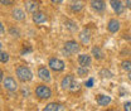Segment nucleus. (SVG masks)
<instances>
[{
  "instance_id": "nucleus-17",
  "label": "nucleus",
  "mask_w": 131,
  "mask_h": 111,
  "mask_svg": "<svg viewBox=\"0 0 131 111\" xmlns=\"http://www.w3.org/2000/svg\"><path fill=\"white\" fill-rule=\"evenodd\" d=\"M12 16H13L15 20L21 22V20H24V19H25V13H24L21 9L15 8V9H13V10H12Z\"/></svg>"
},
{
  "instance_id": "nucleus-8",
  "label": "nucleus",
  "mask_w": 131,
  "mask_h": 111,
  "mask_svg": "<svg viewBox=\"0 0 131 111\" xmlns=\"http://www.w3.org/2000/svg\"><path fill=\"white\" fill-rule=\"evenodd\" d=\"M74 81L76 79L73 77V75H67L61 81V86H62L63 90H71V87H72V85H73Z\"/></svg>"
},
{
  "instance_id": "nucleus-7",
  "label": "nucleus",
  "mask_w": 131,
  "mask_h": 111,
  "mask_svg": "<svg viewBox=\"0 0 131 111\" xmlns=\"http://www.w3.org/2000/svg\"><path fill=\"white\" fill-rule=\"evenodd\" d=\"M33 22H34L37 25H42V24H44V23L48 22V18H47V15H46L44 13H42V12H35V13L33 14Z\"/></svg>"
},
{
  "instance_id": "nucleus-21",
  "label": "nucleus",
  "mask_w": 131,
  "mask_h": 111,
  "mask_svg": "<svg viewBox=\"0 0 131 111\" xmlns=\"http://www.w3.org/2000/svg\"><path fill=\"white\" fill-rule=\"evenodd\" d=\"M121 66H122V69H124V71H126V72H131V61L130 59L124 61V62L121 63Z\"/></svg>"
},
{
  "instance_id": "nucleus-4",
  "label": "nucleus",
  "mask_w": 131,
  "mask_h": 111,
  "mask_svg": "<svg viewBox=\"0 0 131 111\" xmlns=\"http://www.w3.org/2000/svg\"><path fill=\"white\" fill-rule=\"evenodd\" d=\"M80 48H81L80 44L76 41H68V42H66L64 46H63V49H64V52L68 56H72V54L78 53L80 52Z\"/></svg>"
},
{
  "instance_id": "nucleus-11",
  "label": "nucleus",
  "mask_w": 131,
  "mask_h": 111,
  "mask_svg": "<svg viewBox=\"0 0 131 111\" xmlns=\"http://www.w3.org/2000/svg\"><path fill=\"white\" fill-rule=\"evenodd\" d=\"M121 25H120V22L117 19H110L108 20V24H107V29L110 33H116L120 31Z\"/></svg>"
},
{
  "instance_id": "nucleus-16",
  "label": "nucleus",
  "mask_w": 131,
  "mask_h": 111,
  "mask_svg": "<svg viewBox=\"0 0 131 111\" xmlns=\"http://www.w3.org/2000/svg\"><path fill=\"white\" fill-rule=\"evenodd\" d=\"M91 62H92L91 56H88V54H80V56H78V63H80V66L88 67V66L91 64Z\"/></svg>"
},
{
  "instance_id": "nucleus-33",
  "label": "nucleus",
  "mask_w": 131,
  "mask_h": 111,
  "mask_svg": "<svg viewBox=\"0 0 131 111\" xmlns=\"http://www.w3.org/2000/svg\"><path fill=\"white\" fill-rule=\"evenodd\" d=\"M129 79L131 81V72H129Z\"/></svg>"
},
{
  "instance_id": "nucleus-25",
  "label": "nucleus",
  "mask_w": 131,
  "mask_h": 111,
  "mask_svg": "<svg viewBox=\"0 0 131 111\" xmlns=\"http://www.w3.org/2000/svg\"><path fill=\"white\" fill-rule=\"evenodd\" d=\"M14 1H15V0H0L1 5H5V6H8V5H12Z\"/></svg>"
},
{
  "instance_id": "nucleus-13",
  "label": "nucleus",
  "mask_w": 131,
  "mask_h": 111,
  "mask_svg": "<svg viewBox=\"0 0 131 111\" xmlns=\"http://www.w3.org/2000/svg\"><path fill=\"white\" fill-rule=\"evenodd\" d=\"M43 111H64V105L58 102H50L43 109Z\"/></svg>"
},
{
  "instance_id": "nucleus-24",
  "label": "nucleus",
  "mask_w": 131,
  "mask_h": 111,
  "mask_svg": "<svg viewBox=\"0 0 131 111\" xmlns=\"http://www.w3.org/2000/svg\"><path fill=\"white\" fill-rule=\"evenodd\" d=\"M0 61H1V63H8V61H9V54H8L6 52H1Z\"/></svg>"
},
{
  "instance_id": "nucleus-29",
  "label": "nucleus",
  "mask_w": 131,
  "mask_h": 111,
  "mask_svg": "<svg viewBox=\"0 0 131 111\" xmlns=\"http://www.w3.org/2000/svg\"><path fill=\"white\" fill-rule=\"evenodd\" d=\"M74 90H78V82H73V85H72V87H71V91H74Z\"/></svg>"
},
{
  "instance_id": "nucleus-12",
  "label": "nucleus",
  "mask_w": 131,
  "mask_h": 111,
  "mask_svg": "<svg viewBox=\"0 0 131 111\" xmlns=\"http://www.w3.org/2000/svg\"><path fill=\"white\" fill-rule=\"evenodd\" d=\"M90 4H91L92 9L96 10V12H103L105 8H106V4H105L103 0H91Z\"/></svg>"
},
{
  "instance_id": "nucleus-9",
  "label": "nucleus",
  "mask_w": 131,
  "mask_h": 111,
  "mask_svg": "<svg viewBox=\"0 0 131 111\" xmlns=\"http://www.w3.org/2000/svg\"><path fill=\"white\" fill-rule=\"evenodd\" d=\"M110 4H111V8L114 9V12L116 14H122L124 13L125 5L122 4L121 0H110Z\"/></svg>"
},
{
  "instance_id": "nucleus-30",
  "label": "nucleus",
  "mask_w": 131,
  "mask_h": 111,
  "mask_svg": "<svg viewBox=\"0 0 131 111\" xmlns=\"http://www.w3.org/2000/svg\"><path fill=\"white\" fill-rule=\"evenodd\" d=\"M125 5H126V8H127V9H130L131 10V0H126Z\"/></svg>"
},
{
  "instance_id": "nucleus-27",
  "label": "nucleus",
  "mask_w": 131,
  "mask_h": 111,
  "mask_svg": "<svg viewBox=\"0 0 131 111\" xmlns=\"http://www.w3.org/2000/svg\"><path fill=\"white\" fill-rule=\"evenodd\" d=\"M86 87H88V88H91L92 86H93V78H90L88 81H86Z\"/></svg>"
},
{
  "instance_id": "nucleus-34",
  "label": "nucleus",
  "mask_w": 131,
  "mask_h": 111,
  "mask_svg": "<svg viewBox=\"0 0 131 111\" xmlns=\"http://www.w3.org/2000/svg\"><path fill=\"white\" fill-rule=\"evenodd\" d=\"M106 111H115V110H112V109H108V110H106Z\"/></svg>"
},
{
  "instance_id": "nucleus-15",
  "label": "nucleus",
  "mask_w": 131,
  "mask_h": 111,
  "mask_svg": "<svg viewBox=\"0 0 131 111\" xmlns=\"http://www.w3.org/2000/svg\"><path fill=\"white\" fill-rule=\"evenodd\" d=\"M96 101H97V104L100 106H108L112 100H111L110 96H107V95H97Z\"/></svg>"
},
{
  "instance_id": "nucleus-5",
  "label": "nucleus",
  "mask_w": 131,
  "mask_h": 111,
  "mask_svg": "<svg viewBox=\"0 0 131 111\" xmlns=\"http://www.w3.org/2000/svg\"><path fill=\"white\" fill-rule=\"evenodd\" d=\"M3 86H4V88H6L8 91H12V92L16 91V88H18V83L13 77H5L3 79Z\"/></svg>"
},
{
  "instance_id": "nucleus-10",
  "label": "nucleus",
  "mask_w": 131,
  "mask_h": 111,
  "mask_svg": "<svg viewBox=\"0 0 131 111\" xmlns=\"http://www.w3.org/2000/svg\"><path fill=\"white\" fill-rule=\"evenodd\" d=\"M69 6H71V10L73 13H80L84 8V3L82 0H72L71 4H69Z\"/></svg>"
},
{
  "instance_id": "nucleus-22",
  "label": "nucleus",
  "mask_w": 131,
  "mask_h": 111,
  "mask_svg": "<svg viewBox=\"0 0 131 111\" xmlns=\"http://www.w3.org/2000/svg\"><path fill=\"white\" fill-rule=\"evenodd\" d=\"M77 73H78V76H86L87 73H88V69H87V67H83V66H80L78 67V69H77Z\"/></svg>"
},
{
  "instance_id": "nucleus-32",
  "label": "nucleus",
  "mask_w": 131,
  "mask_h": 111,
  "mask_svg": "<svg viewBox=\"0 0 131 111\" xmlns=\"http://www.w3.org/2000/svg\"><path fill=\"white\" fill-rule=\"evenodd\" d=\"M0 29H1V34L4 35V24H3V23L0 24Z\"/></svg>"
},
{
  "instance_id": "nucleus-1",
  "label": "nucleus",
  "mask_w": 131,
  "mask_h": 111,
  "mask_svg": "<svg viewBox=\"0 0 131 111\" xmlns=\"http://www.w3.org/2000/svg\"><path fill=\"white\" fill-rule=\"evenodd\" d=\"M16 77L21 82H29L33 78V72L27 66H19L16 68Z\"/></svg>"
},
{
  "instance_id": "nucleus-18",
  "label": "nucleus",
  "mask_w": 131,
  "mask_h": 111,
  "mask_svg": "<svg viewBox=\"0 0 131 111\" xmlns=\"http://www.w3.org/2000/svg\"><path fill=\"white\" fill-rule=\"evenodd\" d=\"M80 39H81V42L83 43V44H87V43H90V39H91L90 31H88V29H84V31H82L81 34H80Z\"/></svg>"
},
{
  "instance_id": "nucleus-14",
  "label": "nucleus",
  "mask_w": 131,
  "mask_h": 111,
  "mask_svg": "<svg viewBox=\"0 0 131 111\" xmlns=\"http://www.w3.org/2000/svg\"><path fill=\"white\" fill-rule=\"evenodd\" d=\"M38 8H39V1H35V0H29V1H27L25 3V9H27V12H29V13H35V12H38Z\"/></svg>"
},
{
  "instance_id": "nucleus-2",
  "label": "nucleus",
  "mask_w": 131,
  "mask_h": 111,
  "mask_svg": "<svg viewBox=\"0 0 131 111\" xmlns=\"http://www.w3.org/2000/svg\"><path fill=\"white\" fill-rule=\"evenodd\" d=\"M35 96L40 100H48L52 96V90L46 85H39L35 87Z\"/></svg>"
},
{
  "instance_id": "nucleus-31",
  "label": "nucleus",
  "mask_w": 131,
  "mask_h": 111,
  "mask_svg": "<svg viewBox=\"0 0 131 111\" xmlns=\"http://www.w3.org/2000/svg\"><path fill=\"white\" fill-rule=\"evenodd\" d=\"M50 1H52V3H54V4H61L63 0H50Z\"/></svg>"
},
{
  "instance_id": "nucleus-19",
  "label": "nucleus",
  "mask_w": 131,
  "mask_h": 111,
  "mask_svg": "<svg viewBox=\"0 0 131 111\" xmlns=\"http://www.w3.org/2000/svg\"><path fill=\"white\" fill-rule=\"evenodd\" d=\"M92 56L96 58V59H102L103 58V52L101 51V48L97 47V46H95V47L92 48Z\"/></svg>"
},
{
  "instance_id": "nucleus-3",
  "label": "nucleus",
  "mask_w": 131,
  "mask_h": 111,
  "mask_svg": "<svg viewBox=\"0 0 131 111\" xmlns=\"http://www.w3.org/2000/svg\"><path fill=\"white\" fill-rule=\"evenodd\" d=\"M48 66L49 68L54 72H62L64 69V62L59 58H56V57H52L49 58L48 61Z\"/></svg>"
},
{
  "instance_id": "nucleus-26",
  "label": "nucleus",
  "mask_w": 131,
  "mask_h": 111,
  "mask_svg": "<svg viewBox=\"0 0 131 111\" xmlns=\"http://www.w3.org/2000/svg\"><path fill=\"white\" fill-rule=\"evenodd\" d=\"M124 110L125 111H131V101H127L124 104Z\"/></svg>"
},
{
  "instance_id": "nucleus-23",
  "label": "nucleus",
  "mask_w": 131,
  "mask_h": 111,
  "mask_svg": "<svg viewBox=\"0 0 131 111\" xmlns=\"http://www.w3.org/2000/svg\"><path fill=\"white\" fill-rule=\"evenodd\" d=\"M100 75L102 76V77H105V78H111L112 77V73L108 71V69H101V72H100Z\"/></svg>"
},
{
  "instance_id": "nucleus-20",
  "label": "nucleus",
  "mask_w": 131,
  "mask_h": 111,
  "mask_svg": "<svg viewBox=\"0 0 131 111\" xmlns=\"http://www.w3.org/2000/svg\"><path fill=\"white\" fill-rule=\"evenodd\" d=\"M64 25H66V28H67L68 31H71V32H76V31L78 29L77 24H76L73 20H66V22H64Z\"/></svg>"
},
{
  "instance_id": "nucleus-28",
  "label": "nucleus",
  "mask_w": 131,
  "mask_h": 111,
  "mask_svg": "<svg viewBox=\"0 0 131 111\" xmlns=\"http://www.w3.org/2000/svg\"><path fill=\"white\" fill-rule=\"evenodd\" d=\"M10 34H12L13 37H19V32H18V29H14V28H10Z\"/></svg>"
},
{
  "instance_id": "nucleus-6",
  "label": "nucleus",
  "mask_w": 131,
  "mask_h": 111,
  "mask_svg": "<svg viewBox=\"0 0 131 111\" xmlns=\"http://www.w3.org/2000/svg\"><path fill=\"white\" fill-rule=\"evenodd\" d=\"M38 77L42 81H44V82H49L50 78H52L50 77V72H49V69L46 66H40L38 68Z\"/></svg>"
}]
</instances>
